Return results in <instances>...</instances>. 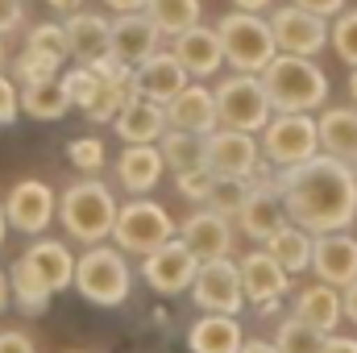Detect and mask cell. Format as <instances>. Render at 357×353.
<instances>
[{"label":"cell","mask_w":357,"mask_h":353,"mask_svg":"<svg viewBox=\"0 0 357 353\" xmlns=\"http://www.w3.org/2000/svg\"><path fill=\"white\" fill-rule=\"evenodd\" d=\"M274 191L287 208V220L307 237L345 233L357 220V175L337 158H312L274 179Z\"/></svg>","instance_id":"obj_1"},{"label":"cell","mask_w":357,"mask_h":353,"mask_svg":"<svg viewBox=\"0 0 357 353\" xmlns=\"http://www.w3.org/2000/svg\"><path fill=\"white\" fill-rule=\"evenodd\" d=\"M258 80L270 100V112H278V117H307L328 100V75L312 59L278 54Z\"/></svg>","instance_id":"obj_2"},{"label":"cell","mask_w":357,"mask_h":353,"mask_svg":"<svg viewBox=\"0 0 357 353\" xmlns=\"http://www.w3.org/2000/svg\"><path fill=\"white\" fill-rule=\"evenodd\" d=\"M116 200L112 191L100 183V179H79L63 191L59 200V220L67 229L71 241L79 246H104V237H112V225H116Z\"/></svg>","instance_id":"obj_3"},{"label":"cell","mask_w":357,"mask_h":353,"mask_svg":"<svg viewBox=\"0 0 357 353\" xmlns=\"http://www.w3.org/2000/svg\"><path fill=\"white\" fill-rule=\"evenodd\" d=\"M216 38H220V50H225V59H229V67L237 75H262L270 63L278 59V46H274V33H270L266 17L229 13V17H220Z\"/></svg>","instance_id":"obj_4"},{"label":"cell","mask_w":357,"mask_h":353,"mask_svg":"<svg viewBox=\"0 0 357 353\" xmlns=\"http://www.w3.org/2000/svg\"><path fill=\"white\" fill-rule=\"evenodd\" d=\"M79 295L96 303V308H121L129 299V287H133V274L121 250L112 246H91L84 258H75V283Z\"/></svg>","instance_id":"obj_5"},{"label":"cell","mask_w":357,"mask_h":353,"mask_svg":"<svg viewBox=\"0 0 357 353\" xmlns=\"http://www.w3.org/2000/svg\"><path fill=\"white\" fill-rule=\"evenodd\" d=\"M175 220L162 204L154 200H129L125 208H116V225H112V241L121 254H142L150 258L154 250H162L167 241H175Z\"/></svg>","instance_id":"obj_6"},{"label":"cell","mask_w":357,"mask_h":353,"mask_svg":"<svg viewBox=\"0 0 357 353\" xmlns=\"http://www.w3.org/2000/svg\"><path fill=\"white\" fill-rule=\"evenodd\" d=\"M212 100H216V121L229 133H250L254 137V133L266 129L270 117H274L258 75H229L225 84H216Z\"/></svg>","instance_id":"obj_7"},{"label":"cell","mask_w":357,"mask_h":353,"mask_svg":"<svg viewBox=\"0 0 357 353\" xmlns=\"http://www.w3.org/2000/svg\"><path fill=\"white\" fill-rule=\"evenodd\" d=\"M258 146H262V158L270 167H278V175L320 158L316 117H270V125L262 129Z\"/></svg>","instance_id":"obj_8"},{"label":"cell","mask_w":357,"mask_h":353,"mask_svg":"<svg viewBox=\"0 0 357 353\" xmlns=\"http://www.w3.org/2000/svg\"><path fill=\"white\" fill-rule=\"evenodd\" d=\"M204 171L212 179H241V183H254L258 171H262V146H258V137L216 129L212 137H204Z\"/></svg>","instance_id":"obj_9"},{"label":"cell","mask_w":357,"mask_h":353,"mask_svg":"<svg viewBox=\"0 0 357 353\" xmlns=\"http://www.w3.org/2000/svg\"><path fill=\"white\" fill-rule=\"evenodd\" d=\"M191 299H195V308L208 312V316H233V320H237V312H241V303H245L237 262H233V258L199 262L195 283H191Z\"/></svg>","instance_id":"obj_10"},{"label":"cell","mask_w":357,"mask_h":353,"mask_svg":"<svg viewBox=\"0 0 357 353\" xmlns=\"http://www.w3.org/2000/svg\"><path fill=\"white\" fill-rule=\"evenodd\" d=\"M54 212H59V195H54V187L42 183V179H21V183H13V191H8V200H4V220H8L17 233H29V237L46 233V225L54 220Z\"/></svg>","instance_id":"obj_11"},{"label":"cell","mask_w":357,"mask_h":353,"mask_svg":"<svg viewBox=\"0 0 357 353\" xmlns=\"http://www.w3.org/2000/svg\"><path fill=\"white\" fill-rule=\"evenodd\" d=\"M158 46H162V33L154 29L146 13H129L108 25V59L125 71H137L146 59H154Z\"/></svg>","instance_id":"obj_12"},{"label":"cell","mask_w":357,"mask_h":353,"mask_svg":"<svg viewBox=\"0 0 357 353\" xmlns=\"http://www.w3.org/2000/svg\"><path fill=\"white\" fill-rule=\"evenodd\" d=\"M270 33H274V46L291 59H312L316 50H324L328 42V21L287 4V8H274L270 13Z\"/></svg>","instance_id":"obj_13"},{"label":"cell","mask_w":357,"mask_h":353,"mask_svg":"<svg viewBox=\"0 0 357 353\" xmlns=\"http://www.w3.org/2000/svg\"><path fill=\"white\" fill-rule=\"evenodd\" d=\"M195 254L183 246V241H167L162 250H154L146 262H142V278L158 291V295H183V291H191V283H195Z\"/></svg>","instance_id":"obj_14"},{"label":"cell","mask_w":357,"mask_h":353,"mask_svg":"<svg viewBox=\"0 0 357 353\" xmlns=\"http://www.w3.org/2000/svg\"><path fill=\"white\" fill-rule=\"evenodd\" d=\"M237 274H241V291H245V299H250L254 308H266V312H274L278 299L291 291V274L274 262L266 250L245 254V258L237 262Z\"/></svg>","instance_id":"obj_15"},{"label":"cell","mask_w":357,"mask_h":353,"mask_svg":"<svg viewBox=\"0 0 357 353\" xmlns=\"http://www.w3.org/2000/svg\"><path fill=\"white\" fill-rule=\"evenodd\" d=\"M312 270L333 291L357 283V237H349V233L312 237Z\"/></svg>","instance_id":"obj_16"},{"label":"cell","mask_w":357,"mask_h":353,"mask_svg":"<svg viewBox=\"0 0 357 353\" xmlns=\"http://www.w3.org/2000/svg\"><path fill=\"white\" fill-rule=\"evenodd\" d=\"M167 125H171L175 133H191V137H199V142L212 137V133L220 129L212 91L204 88V84H187V88L167 104Z\"/></svg>","instance_id":"obj_17"},{"label":"cell","mask_w":357,"mask_h":353,"mask_svg":"<svg viewBox=\"0 0 357 353\" xmlns=\"http://www.w3.org/2000/svg\"><path fill=\"white\" fill-rule=\"evenodd\" d=\"M175 237L195 254V262H216V258H229V250H233V229H229V220L216 216V212H208V208L191 212Z\"/></svg>","instance_id":"obj_18"},{"label":"cell","mask_w":357,"mask_h":353,"mask_svg":"<svg viewBox=\"0 0 357 353\" xmlns=\"http://www.w3.org/2000/svg\"><path fill=\"white\" fill-rule=\"evenodd\" d=\"M171 54H175L178 67L187 71V80H208V75H216V71L225 67L220 38H216V29H208V25H195V29L171 38Z\"/></svg>","instance_id":"obj_19"},{"label":"cell","mask_w":357,"mask_h":353,"mask_svg":"<svg viewBox=\"0 0 357 353\" xmlns=\"http://www.w3.org/2000/svg\"><path fill=\"white\" fill-rule=\"evenodd\" d=\"M187 84H191V80H187V71L175 63L171 50H158L154 59H146V63L133 71V91H137L142 100L158 104V108H167Z\"/></svg>","instance_id":"obj_20"},{"label":"cell","mask_w":357,"mask_h":353,"mask_svg":"<svg viewBox=\"0 0 357 353\" xmlns=\"http://www.w3.org/2000/svg\"><path fill=\"white\" fill-rule=\"evenodd\" d=\"M112 125H116V133H121L125 146H158L162 133L171 129V125H167V108H158V104H150V100H142V96H133V100L116 112Z\"/></svg>","instance_id":"obj_21"},{"label":"cell","mask_w":357,"mask_h":353,"mask_svg":"<svg viewBox=\"0 0 357 353\" xmlns=\"http://www.w3.org/2000/svg\"><path fill=\"white\" fill-rule=\"evenodd\" d=\"M237 220H241L245 237H254V241H262V246H266L274 233H282V229L291 225V220H287V208H282V200H278V191H274V183L250 191V200L241 204Z\"/></svg>","instance_id":"obj_22"},{"label":"cell","mask_w":357,"mask_h":353,"mask_svg":"<svg viewBox=\"0 0 357 353\" xmlns=\"http://www.w3.org/2000/svg\"><path fill=\"white\" fill-rule=\"evenodd\" d=\"M316 133L324 158L357 167V108H324L316 117Z\"/></svg>","instance_id":"obj_23"},{"label":"cell","mask_w":357,"mask_h":353,"mask_svg":"<svg viewBox=\"0 0 357 353\" xmlns=\"http://www.w3.org/2000/svg\"><path fill=\"white\" fill-rule=\"evenodd\" d=\"M21 262L29 266L42 283H46V291L54 295V291H67L71 283H75V258H71V250L63 246V241H33L25 254H21Z\"/></svg>","instance_id":"obj_24"},{"label":"cell","mask_w":357,"mask_h":353,"mask_svg":"<svg viewBox=\"0 0 357 353\" xmlns=\"http://www.w3.org/2000/svg\"><path fill=\"white\" fill-rule=\"evenodd\" d=\"M67 46L79 59V67H91L100 59H108V21L96 13H71L67 17Z\"/></svg>","instance_id":"obj_25"},{"label":"cell","mask_w":357,"mask_h":353,"mask_svg":"<svg viewBox=\"0 0 357 353\" xmlns=\"http://www.w3.org/2000/svg\"><path fill=\"white\" fill-rule=\"evenodd\" d=\"M295 320H303L307 329L333 337V329H337V320H341V295H337L333 287H324V283L303 287V291L295 295Z\"/></svg>","instance_id":"obj_26"},{"label":"cell","mask_w":357,"mask_h":353,"mask_svg":"<svg viewBox=\"0 0 357 353\" xmlns=\"http://www.w3.org/2000/svg\"><path fill=\"white\" fill-rule=\"evenodd\" d=\"M191 353H241L245 333L233 316H199L187 333Z\"/></svg>","instance_id":"obj_27"},{"label":"cell","mask_w":357,"mask_h":353,"mask_svg":"<svg viewBox=\"0 0 357 353\" xmlns=\"http://www.w3.org/2000/svg\"><path fill=\"white\" fill-rule=\"evenodd\" d=\"M116 179L125 183V191L146 195L162 179V154H158V146H125L121 158H116Z\"/></svg>","instance_id":"obj_28"},{"label":"cell","mask_w":357,"mask_h":353,"mask_svg":"<svg viewBox=\"0 0 357 353\" xmlns=\"http://www.w3.org/2000/svg\"><path fill=\"white\" fill-rule=\"evenodd\" d=\"M158 154H162V167L175 179H187V175H199L204 171V142L191 137V133L167 129L162 142H158Z\"/></svg>","instance_id":"obj_29"},{"label":"cell","mask_w":357,"mask_h":353,"mask_svg":"<svg viewBox=\"0 0 357 353\" xmlns=\"http://www.w3.org/2000/svg\"><path fill=\"white\" fill-rule=\"evenodd\" d=\"M146 17L154 21V29L162 38H178L199 25V0H150Z\"/></svg>","instance_id":"obj_30"},{"label":"cell","mask_w":357,"mask_h":353,"mask_svg":"<svg viewBox=\"0 0 357 353\" xmlns=\"http://www.w3.org/2000/svg\"><path fill=\"white\" fill-rule=\"evenodd\" d=\"M67 108H71V96L63 88V75L33 84V88H21V112H29L38 121H59V117H67Z\"/></svg>","instance_id":"obj_31"},{"label":"cell","mask_w":357,"mask_h":353,"mask_svg":"<svg viewBox=\"0 0 357 353\" xmlns=\"http://www.w3.org/2000/svg\"><path fill=\"white\" fill-rule=\"evenodd\" d=\"M266 254L282 266L287 274H299V270H307V266H312V237H307L303 229L287 225L282 233H274V237L266 241Z\"/></svg>","instance_id":"obj_32"},{"label":"cell","mask_w":357,"mask_h":353,"mask_svg":"<svg viewBox=\"0 0 357 353\" xmlns=\"http://www.w3.org/2000/svg\"><path fill=\"white\" fill-rule=\"evenodd\" d=\"M8 291H13V299H17V308L21 312H29V316H42L46 308H50V291H46V283L29 270V266L21 262H13V270H8Z\"/></svg>","instance_id":"obj_33"},{"label":"cell","mask_w":357,"mask_h":353,"mask_svg":"<svg viewBox=\"0 0 357 353\" xmlns=\"http://www.w3.org/2000/svg\"><path fill=\"white\" fill-rule=\"evenodd\" d=\"M324 333H316V329H307L303 320H282L278 324V333H274V350L278 353H324Z\"/></svg>","instance_id":"obj_34"},{"label":"cell","mask_w":357,"mask_h":353,"mask_svg":"<svg viewBox=\"0 0 357 353\" xmlns=\"http://www.w3.org/2000/svg\"><path fill=\"white\" fill-rule=\"evenodd\" d=\"M250 191H254V183H241V179H216L212 191H208V200H204V208L216 212V216H237L241 204L250 200Z\"/></svg>","instance_id":"obj_35"},{"label":"cell","mask_w":357,"mask_h":353,"mask_svg":"<svg viewBox=\"0 0 357 353\" xmlns=\"http://www.w3.org/2000/svg\"><path fill=\"white\" fill-rule=\"evenodd\" d=\"M25 50H33V54H42V59H54L59 67H63V59H71L67 29H63V25H54V21H42V25H33V29H29V42H25Z\"/></svg>","instance_id":"obj_36"},{"label":"cell","mask_w":357,"mask_h":353,"mask_svg":"<svg viewBox=\"0 0 357 353\" xmlns=\"http://www.w3.org/2000/svg\"><path fill=\"white\" fill-rule=\"evenodd\" d=\"M59 63L54 59H42V54H33V50H21V59L13 63V80L17 84H25V88H33V84H46V80H59Z\"/></svg>","instance_id":"obj_37"},{"label":"cell","mask_w":357,"mask_h":353,"mask_svg":"<svg viewBox=\"0 0 357 353\" xmlns=\"http://www.w3.org/2000/svg\"><path fill=\"white\" fill-rule=\"evenodd\" d=\"M333 50H337L349 67H357V8H345V13L333 21Z\"/></svg>","instance_id":"obj_38"},{"label":"cell","mask_w":357,"mask_h":353,"mask_svg":"<svg viewBox=\"0 0 357 353\" xmlns=\"http://www.w3.org/2000/svg\"><path fill=\"white\" fill-rule=\"evenodd\" d=\"M67 158H71L79 171L96 175V171L104 167V142H100V137H75V142L67 146Z\"/></svg>","instance_id":"obj_39"},{"label":"cell","mask_w":357,"mask_h":353,"mask_svg":"<svg viewBox=\"0 0 357 353\" xmlns=\"http://www.w3.org/2000/svg\"><path fill=\"white\" fill-rule=\"evenodd\" d=\"M21 117V91L8 75H0V125H13Z\"/></svg>","instance_id":"obj_40"},{"label":"cell","mask_w":357,"mask_h":353,"mask_svg":"<svg viewBox=\"0 0 357 353\" xmlns=\"http://www.w3.org/2000/svg\"><path fill=\"white\" fill-rule=\"evenodd\" d=\"M212 183H216V179L208 175V171H199V175L178 179V191H183L187 200H199V204H204V200H208V191H212Z\"/></svg>","instance_id":"obj_41"},{"label":"cell","mask_w":357,"mask_h":353,"mask_svg":"<svg viewBox=\"0 0 357 353\" xmlns=\"http://www.w3.org/2000/svg\"><path fill=\"white\" fill-rule=\"evenodd\" d=\"M295 8H303V13H312V17H341L345 13V0H291Z\"/></svg>","instance_id":"obj_42"},{"label":"cell","mask_w":357,"mask_h":353,"mask_svg":"<svg viewBox=\"0 0 357 353\" xmlns=\"http://www.w3.org/2000/svg\"><path fill=\"white\" fill-rule=\"evenodd\" d=\"M21 17H25V4L21 0H0V38L13 33L21 25Z\"/></svg>","instance_id":"obj_43"},{"label":"cell","mask_w":357,"mask_h":353,"mask_svg":"<svg viewBox=\"0 0 357 353\" xmlns=\"http://www.w3.org/2000/svg\"><path fill=\"white\" fill-rule=\"evenodd\" d=\"M0 353H38V350H33V341L21 329H4L0 333Z\"/></svg>","instance_id":"obj_44"},{"label":"cell","mask_w":357,"mask_h":353,"mask_svg":"<svg viewBox=\"0 0 357 353\" xmlns=\"http://www.w3.org/2000/svg\"><path fill=\"white\" fill-rule=\"evenodd\" d=\"M112 13H121V17H129V13H146V4L150 0H104Z\"/></svg>","instance_id":"obj_45"},{"label":"cell","mask_w":357,"mask_h":353,"mask_svg":"<svg viewBox=\"0 0 357 353\" xmlns=\"http://www.w3.org/2000/svg\"><path fill=\"white\" fill-rule=\"evenodd\" d=\"M341 316H349V320L357 324V283H349L345 295H341Z\"/></svg>","instance_id":"obj_46"},{"label":"cell","mask_w":357,"mask_h":353,"mask_svg":"<svg viewBox=\"0 0 357 353\" xmlns=\"http://www.w3.org/2000/svg\"><path fill=\"white\" fill-rule=\"evenodd\" d=\"M324 353H357V337H328Z\"/></svg>","instance_id":"obj_47"},{"label":"cell","mask_w":357,"mask_h":353,"mask_svg":"<svg viewBox=\"0 0 357 353\" xmlns=\"http://www.w3.org/2000/svg\"><path fill=\"white\" fill-rule=\"evenodd\" d=\"M262 8H270V0H233V13H262Z\"/></svg>","instance_id":"obj_48"},{"label":"cell","mask_w":357,"mask_h":353,"mask_svg":"<svg viewBox=\"0 0 357 353\" xmlns=\"http://www.w3.org/2000/svg\"><path fill=\"white\" fill-rule=\"evenodd\" d=\"M54 13H84V0H46Z\"/></svg>","instance_id":"obj_49"},{"label":"cell","mask_w":357,"mask_h":353,"mask_svg":"<svg viewBox=\"0 0 357 353\" xmlns=\"http://www.w3.org/2000/svg\"><path fill=\"white\" fill-rule=\"evenodd\" d=\"M241 353H278V350H274V341H262V337H258V341H245Z\"/></svg>","instance_id":"obj_50"},{"label":"cell","mask_w":357,"mask_h":353,"mask_svg":"<svg viewBox=\"0 0 357 353\" xmlns=\"http://www.w3.org/2000/svg\"><path fill=\"white\" fill-rule=\"evenodd\" d=\"M13 303V291H8V270H0V312Z\"/></svg>","instance_id":"obj_51"},{"label":"cell","mask_w":357,"mask_h":353,"mask_svg":"<svg viewBox=\"0 0 357 353\" xmlns=\"http://www.w3.org/2000/svg\"><path fill=\"white\" fill-rule=\"evenodd\" d=\"M349 96H354V104H357V67L349 71Z\"/></svg>","instance_id":"obj_52"},{"label":"cell","mask_w":357,"mask_h":353,"mask_svg":"<svg viewBox=\"0 0 357 353\" xmlns=\"http://www.w3.org/2000/svg\"><path fill=\"white\" fill-rule=\"evenodd\" d=\"M4 233H8V220H4V204H0V246H4Z\"/></svg>","instance_id":"obj_53"},{"label":"cell","mask_w":357,"mask_h":353,"mask_svg":"<svg viewBox=\"0 0 357 353\" xmlns=\"http://www.w3.org/2000/svg\"><path fill=\"white\" fill-rule=\"evenodd\" d=\"M0 67H4V38H0Z\"/></svg>","instance_id":"obj_54"}]
</instances>
